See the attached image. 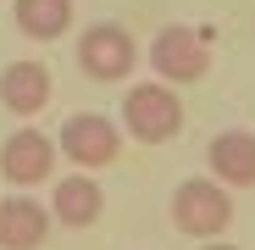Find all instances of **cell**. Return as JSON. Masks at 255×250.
<instances>
[{
  "mask_svg": "<svg viewBox=\"0 0 255 250\" xmlns=\"http://www.w3.org/2000/svg\"><path fill=\"white\" fill-rule=\"evenodd\" d=\"M117 122H122V134L139 139V145H172V139L183 134V100H178V83H161V78L128 83Z\"/></svg>",
  "mask_w": 255,
  "mask_h": 250,
  "instance_id": "cell-1",
  "label": "cell"
},
{
  "mask_svg": "<svg viewBox=\"0 0 255 250\" xmlns=\"http://www.w3.org/2000/svg\"><path fill=\"white\" fill-rule=\"evenodd\" d=\"M211 39H217V28L166 22V28L150 39L144 61H150V72H155L161 83H194V78H205V67H211Z\"/></svg>",
  "mask_w": 255,
  "mask_h": 250,
  "instance_id": "cell-2",
  "label": "cell"
},
{
  "mask_svg": "<svg viewBox=\"0 0 255 250\" xmlns=\"http://www.w3.org/2000/svg\"><path fill=\"white\" fill-rule=\"evenodd\" d=\"M228 223H233V195L211 173L205 178H183L172 189V228L183 239H222Z\"/></svg>",
  "mask_w": 255,
  "mask_h": 250,
  "instance_id": "cell-3",
  "label": "cell"
},
{
  "mask_svg": "<svg viewBox=\"0 0 255 250\" xmlns=\"http://www.w3.org/2000/svg\"><path fill=\"white\" fill-rule=\"evenodd\" d=\"M78 72H89L95 83H128V72H133L144 56H139V39L128 33L122 22H89L78 33Z\"/></svg>",
  "mask_w": 255,
  "mask_h": 250,
  "instance_id": "cell-4",
  "label": "cell"
},
{
  "mask_svg": "<svg viewBox=\"0 0 255 250\" xmlns=\"http://www.w3.org/2000/svg\"><path fill=\"white\" fill-rule=\"evenodd\" d=\"M56 150L72 167H83V173H100V167H111L122 156V122L100 117V111H72L56 134Z\"/></svg>",
  "mask_w": 255,
  "mask_h": 250,
  "instance_id": "cell-5",
  "label": "cell"
},
{
  "mask_svg": "<svg viewBox=\"0 0 255 250\" xmlns=\"http://www.w3.org/2000/svg\"><path fill=\"white\" fill-rule=\"evenodd\" d=\"M56 139L50 134H39L33 122H22V128H11L6 139H0V178H6L11 189H39V184H50L56 178Z\"/></svg>",
  "mask_w": 255,
  "mask_h": 250,
  "instance_id": "cell-6",
  "label": "cell"
},
{
  "mask_svg": "<svg viewBox=\"0 0 255 250\" xmlns=\"http://www.w3.org/2000/svg\"><path fill=\"white\" fill-rule=\"evenodd\" d=\"M106 212V189L95 184V173H83V167H72L67 178H56L50 189V217L61 228H95Z\"/></svg>",
  "mask_w": 255,
  "mask_h": 250,
  "instance_id": "cell-7",
  "label": "cell"
},
{
  "mask_svg": "<svg viewBox=\"0 0 255 250\" xmlns=\"http://www.w3.org/2000/svg\"><path fill=\"white\" fill-rule=\"evenodd\" d=\"M205 167L228 189H255V134L250 128H222L205 145Z\"/></svg>",
  "mask_w": 255,
  "mask_h": 250,
  "instance_id": "cell-8",
  "label": "cell"
},
{
  "mask_svg": "<svg viewBox=\"0 0 255 250\" xmlns=\"http://www.w3.org/2000/svg\"><path fill=\"white\" fill-rule=\"evenodd\" d=\"M56 217L50 206H39L33 195H6L0 200V250H39L50 239Z\"/></svg>",
  "mask_w": 255,
  "mask_h": 250,
  "instance_id": "cell-9",
  "label": "cell"
},
{
  "mask_svg": "<svg viewBox=\"0 0 255 250\" xmlns=\"http://www.w3.org/2000/svg\"><path fill=\"white\" fill-rule=\"evenodd\" d=\"M50 67L45 61H11L6 72H0V106H6L11 117H39L50 106Z\"/></svg>",
  "mask_w": 255,
  "mask_h": 250,
  "instance_id": "cell-10",
  "label": "cell"
},
{
  "mask_svg": "<svg viewBox=\"0 0 255 250\" xmlns=\"http://www.w3.org/2000/svg\"><path fill=\"white\" fill-rule=\"evenodd\" d=\"M11 17H17V33L39 39V45H50L72 28V0H11Z\"/></svg>",
  "mask_w": 255,
  "mask_h": 250,
  "instance_id": "cell-11",
  "label": "cell"
},
{
  "mask_svg": "<svg viewBox=\"0 0 255 250\" xmlns=\"http://www.w3.org/2000/svg\"><path fill=\"white\" fill-rule=\"evenodd\" d=\"M200 250H239V245H228V239H200Z\"/></svg>",
  "mask_w": 255,
  "mask_h": 250,
  "instance_id": "cell-12",
  "label": "cell"
}]
</instances>
